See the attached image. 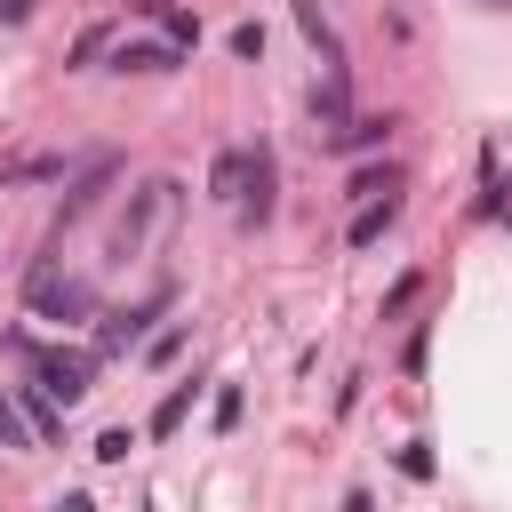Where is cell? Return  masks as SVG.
<instances>
[{"label": "cell", "instance_id": "1", "mask_svg": "<svg viewBox=\"0 0 512 512\" xmlns=\"http://www.w3.org/2000/svg\"><path fill=\"white\" fill-rule=\"evenodd\" d=\"M176 208H184V184H176V176L136 184V192H128V216H120V224H112V240H104V264H112V272L144 264V256L160 248V232L176 224Z\"/></svg>", "mask_w": 512, "mask_h": 512}, {"label": "cell", "instance_id": "2", "mask_svg": "<svg viewBox=\"0 0 512 512\" xmlns=\"http://www.w3.org/2000/svg\"><path fill=\"white\" fill-rule=\"evenodd\" d=\"M8 352H16L24 368H32V384H40V392H48L56 408H72V400H80V392L96 384V352H40L32 336H8Z\"/></svg>", "mask_w": 512, "mask_h": 512}, {"label": "cell", "instance_id": "3", "mask_svg": "<svg viewBox=\"0 0 512 512\" xmlns=\"http://www.w3.org/2000/svg\"><path fill=\"white\" fill-rule=\"evenodd\" d=\"M24 304H32L40 320H96V288H88V280H72V272H56V256H40V264H32Z\"/></svg>", "mask_w": 512, "mask_h": 512}, {"label": "cell", "instance_id": "4", "mask_svg": "<svg viewBox=\"0 0 512 512\" xmlns=\"http://www.w3.org/2000/svg\"><path fill=\"white\" fill-rule=\"evenodd\" d=\"M272 208H280L272 144H248V152H240V224H272Z\"/></svg>", "mask_w": 512, "mask_h": 512}, {"label": "cell", "instance_id": "5", "mask_svg": "<svg viewBox=\"0 0 512 512\" xmlns=\"http://www.w3.org/2000/svg\"><path fill=\"white\" fill-rule=\"evenodd\" d=\"M104 184H112V160H88V168L64 184V216H56V240H48V256H56V248H64V232H72V224L96 208V192H104Z\"/></svg>", "mask_w": 512, "mask_h": 512}, {"label": "cell", "instance_id": "6", "mask_svg": "<svg viewBox=\"0 0 512 512\" xmlns=\"http://www.w3.org/2000/svg\"><path fill=\"white\" fill-rule=\"evenodd\" d=\"M160 312H168V296H144L136 312H112V320L96 328V352H128V344L144 336V320H160Z\"/></svg>", "mask_w": 512, "mask_h": 512}, {"label": "cell", "instance_id": "7", "mask_svg": "<svg viewBox=\"0 0 512 512\" xmlns=\"http://www.w3.org/2000/svg\"><path fill=\"white\" fill-rule=\"evenodd\" d=\"M184 64V48H168V40H120V72H176Z\"/></svg>", "mask_w": 512, "mask_h": 512}, {"label": "cell", "instance_id": "8", "mask_svg": "<svg viewBox=\"0 0 512 512\" xmlns=\"http://www.w3.org/2000/svg\"><path fill=\"white\" fill-rule=\"evenodd\" d=\"M392 216H400V192H384V200H368V208L352 216V232H344V240H352V248H376V240L392 232Z\"/></svg>", "mask_w": 512, "mask_h": 512}, {"label": "cell", "instance_id": "9", "mask_svg": "<svg viewBox=\"0 0 512 512\" xmlns=\"http://www.w3.org/2000/svg\"><path fill=\"white\" fill-rule=\"evenodd\" d=\"M296 24L312 32V48H320V64H344V40H336V24H328V8H320V0H296Z\"/></svg>", "mask_w": 512, "mask_h": 512}, {"label": "cell", "instance_id": "10", "mask_svg": "<svg viewBox=\"0 0 512 512\" xmlns=\"http://www.w3.org/2000/svg\"><path fill=\"white\" fill-rule=\"evenodd\" d=\"M384 136H392V120H376V112H360V120H344V128H336L328 144H336V152H368V144H384Z\"/></svg>", "mask_w": 512, "mask_h": 512}, {"label": "cell", "instance_id": "11", "mask_svg": "<svg viewBox=\"0 0 512 512\" xmlns=\"http://www.w3.org/2000/svg\"><path fill=\"white\" fill-rule=\"evenodd\" d=\"M16 408H24V424H32V440H40V432H56V424H64V416H56V400H48V392H40V384H16Z\"/></svg>", "mask_w": 512, "mask_h": 512}, {"label": "cell", "instance_id": "12", "mask_svg": "<svg viewBox=\"0 0 512 512\" xmlns=\"http://www.w3.org/2000/svg\"><path fill=\"white\" fill-rule=\"evenodd\" d=\"M208 192L240 208V152H216V168H208Z\"/></svg>", "mask_w": 512, "mask_h": 512}, {"label": "cell", "instance_id": "13", "mask_svg": "<svg viewBox=\"0 0 512 512\" xmlns=\"http://www.w3.org/2000/svg\"><path fill=\"white\" fill-rule=\"evenodd\" d=\"M0 448H32V424H24L16 392H0Z\"/></svg>", "mask_w": 512, "mask_h": 512}, {"label": "cell", "instance_id": "14", "mask_svg": "<svg viewBox=\"0 0 512 512\" xmlns=\"http://www.w3.org/2000/svg\"><path fill=\"white\" fill-rule=\"evenodd\" d=\"M384 192H400V176H392V168H360V176H352V200H360V208H368V200H384Z\"/></svg>", "mask_w": 512, "mask_h": 512}, {"label": "cell", "instance_id": "15", "mask_svg": "<svg viewBox=\"0 0 512 512\" xmlns=\"http://www.w3.org/2000/svg\"><path fill=\"white\" fill-rule=\"evenodd\" d=\"M184 408H192V392H168V400L152 408V440H168V432L184 424Z\"/></svg>", "mask_w": 512, "mask_h": 512}, {"label": "cell", "instance_id": "16", "mask_svg": "<svg viewBox=\"0 0 512 512\" xmlns=\"http://www.w3.org/2000/svg\"><path fill=\"white\" fill-rule=\"evenodd\" d=\"M416 288H424V280H416V272H400V280L384 288V312H408V304H416Z\"/></svg>", "mask_w": 512, "mask_h": 512}, {"label": "cell", "instance_id": "17", "mask_svg": "<svg viewBox=\"0 0 512 512\" xmlns=\"http://www.w3.org/2000/svg\"><path fill=\"white\" fill-rule=\"evenodd\" d=\"M232 56H264V24H232Z\"/></svg>", "mask_w": 512, "mask_h": 512}, {"label": "cell", "instance_id": "18", "mask_svg": "<svg viewBox=\"0 0 512 512\" xmlns=\"http://www.w3.org/2000/svg\"><path fill=\"white\" fill-rule=\"evenodd\" d=\"M232 424H240V384H224V392H216V432H232Z\"/></svg>", "mask_w": 512, "mask_h": 512}, {"label": "cell", "instance_id": "19", "mask_svg": "<svg viewBox=\"0 0 512 512\" xmlns=\"http://www.w3.org/2000/svg\"><path fill=\"white\" fill-rule=\"evenodd\" d=\"M104 48H112V32H80V48H72V64H96Z\"/></svg>", "mask_w": 512, "mask_h": 512}, {"label": "cell", "instance_id": "20", "mask_svg": "<svg viewBox=\"0 0 512 512\" xmlns=\"http://www.w3.org/2000/svg\"><path fill=\"white\" fill-rule=\"evenodd\" d=\"M176 352H184V328H168V336H152V368H168Z\"/></svg>", "mask_w": 512, "mask_h": 512}, {"label": "cell", "instance_id": "21", "mask_svg": "<svg viewBox=\"0 0 512 512\" xmlns=\"http://www.w3.org/2000/svg\"><path fill=\"white\" fill-rule=\"evenodd\" d=\"M344 512H376V504H368V488H352V496H344Z\"/></svg>", "mask_w": 512, "mask_h": 512}, {"label": "cell", "instance_id": "22", "mask_svg": "<svg viewBox=\"0 0 512 512\" xmlns=\"http://www.w3.org/2000/svg\"><path fill=\"white\" fill-rule=\"evenodd\" d=\"M56 512H88V496H64V504H56Z\"/></svg>", "mask_w": 512, "mask_h": 512}, {"label": "cell", "instance_id": "23", "mask_svg": "<svg viewBox=\"0 0 512 512\" xmlns=\"http://www.w3.org/2000/svg\"><path fill=\"white\" fill-rule=\"evenodd\" d=\"M488 8H512V0H488Z\"/></svg>", "mask_w": 512, "mask_h": 512}]
</instances>
